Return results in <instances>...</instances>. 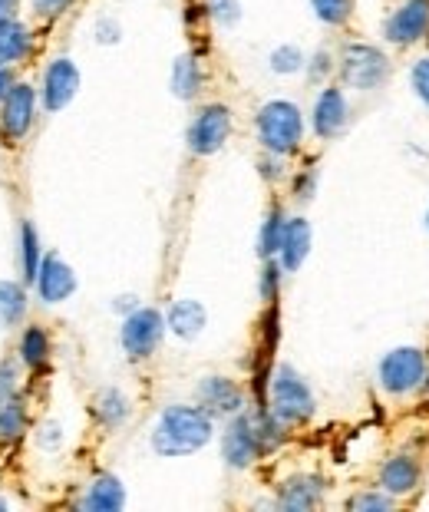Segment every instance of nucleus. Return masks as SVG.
Wrapping results in <instances>:
<instances>
[{
	"label": "nucleus",
	"instance_id": "nucleus-1",
	"mask_svg": "<svg viewBox=\"0 0 429 512\" xmlns=\"http://www.w3.org/2000/svg\"><path fill=\"white\" fill-rule=\"evenodd\" d=\"M284 423L274 417L271 410H255V413H235V420L228 423L225 440H222V456L231 470H248L251 463L274 450L284 440Z\"/></svg>",
	"mask_w": 429,
	"mask_h": 512
},
{
	"label": "nucleus",
	"instance_id": "nucleus-2",
	"mask_svg": "<svg viewBox=\"0 0 429 512\" xmlns=\"http://www.w3.org/2000/svg\"><path fill=\"white\" fill-rule=\"evenodd\" d=\"M212 417L202 407H165L152 430V450L159 456H189L212 440Z\"/></svg>",
	"mask_w": 429,
	"mask_h": 512
},
{
	"label": "nucleus",
	"instance_id": "nucleus-3",
	"mask_svg": "<svg viewBox=\"0 0 429 512\" xmlns=\"http://www.w3.org/2000/svg\"><path fill=\"white\" fill-rule=\"evenodd\" d=\"M304 136V119L301 110L288 100H271L261 106L258 113V139L261 146L274 152V156H288L301 146Z\"/></svg>",
	"mask_w": 429,
	"mask_h": 512
},
{
	"label": "nucleus",
	"instance_id": "nucleus-4",
	"mask_svg": "<svg viewBox=\"0 0 429 512\" xmlns=\"http://www.w3.org/2000/svg\"><path fill=\"white\" fill-rule=\"evenodd\" d=\"M271 413L278 417L284 427L291 423H304L314 417V394L311 387L304 384V377L297 374L294 367L281 364L274 370L271 380Z\"/></svg>",
	"mask_w": 429,
	"mask_h": 512
},
{
	"label": "nucleus",
	"instance_id": "nucleus-5",
	"mask_svg": "<svg viewBox=\"0 0 429 512\" xmlns=\"http://www.w3.org/2000/svg\"><path fill=\"white\" fill-rule=\"evenodd\" d=\"M387 73L390 60L370 43H347L344 53H340V76H344L350 90H377L387 80Z\"/></svg>",
	"mask_w": 429,
	"mask_h": 512
},
{
	"label": "nucleus",
	"instance_id": "nucleus-6",
	"mask_svg": "<svg viewBox=\"0 0 429 512\" xmlns=\"http://www.w3.org/2000/svg\"><path fill=\"white\" fill-rule=\"evenodd\" d=\"M165 334V318L156 308H136L123 321V331H119V341H123V351L132 361H142V357H152V351L162 344Z\"/></svg>",
	"mask_w": 429,
	"mask_h": 512
},
{
	"label": "nucleus",
	"instance_id": "nucleus-7",
	"mask_svg": "<svg viewBox=\"0 0 429 512\" xmlns=\"http://www.w3.org/2000/svg\"><path fill=\"white\" fill-rule=\"evenodd\" d=\"M426 377V354L416 347H396L380 361V384L390 394H410Z\"/></svg>",
	"mask_w": 429,
	"mask_h": 512
},
{
	"label": "nucleus",
	"instance_id": "nucleus-8",
	"mask_svg": "<svg viewBox=\"0 0 429 512\" xmlns=\"http://www.w3.org/2000/svg\"><path fill=\"white\" fill-rule=\"evenodd\" d=\"M76 93H80V70L70 57H57L47 63L43 70V83H40V103L47 113H60L66 110Z\"/></svg>",
	"mask_w": 429,
	"mask_h": 512
},
{
	"label": "nucleus",
	"instance_id": "nucleus-9",
	"mask_svg": "<svg viewBox=\"0 0 429 512\" xmlns=\"http://www.w3.org/2000/svg\"><path fill=\"white\" fill-rule=\"evenodd\" d=\"M231 133V110L222 103H212L205 110H198V116L189 126V149L195 156H215L225 146V139Z\"/></svg>",
	"mask_w": 429,
	"mask_h": 512
},
{
	"label": "nucleus",
	"instance_id": "nucleus-10",
	"mask_svg": "<svg viewBox=\"0 0 429 512\" xmlns=\"http://www.w3.org/2000/svg\"><path fill=\"white\" fill-rule=\"evenodd\" d=\"M37 119V90L30 83H14L7 100L0 103V126H4L7 139H24Z\"/></svg>",
	"mask_w": 429,
	"mask_h": 512
},
{
	"label": "nucleus",
	"instance_id": "nucleus-11",
	"mask_svg": "<svg viewBox=\"0 0 429 512\" xmlns=\"http://www.w3.org/2000/svg\"><path fill=\"white\" fill-rule=\"evenodd\" d=\"M33 285H37V294L43 304H63L66 298H73L76 291V275L73 268L66 265L60 255L47 252L40 258V268H37V278H33Z\"/></svg>",
	"mask_w": 429,
	"mask_h": 512
},
{
	"label": "nucleus",
	"instance_id": "nucleus-12",
	"mask_svg": "<svg viewBox=\"0 0 429 512\" xmlns=\"http://www.w3.org/2000/svg\"><path fill=\"white\" fill-rule=\"evenodd\" d=\"M198 407H202L208 417H235V413L245 410V394L235 380L228 377H205L195 390Z\"/></svg>",
	"mask_w": 429,
	"mask_h": 512
},
{
	"label": "nucleus",
	"instance_id": "nucleus-13",
	"mask_svg": "<svg viewBox=\"0 0 429 512\" xmlns=\"http://www.w3.org/2000/svg\"><path fill=\"white\" fill-rule=\"evenodd\" d=\"M429 30V0H406L396 14L383 24V34L390 43H416Z\"/></svg>",
	"mask_w": 429,
	"mask_h": 512
},
{
	"label": "nucleus",
	"instance_id": "nucleus-14",
	"mask_svg": "<svg viewBox=\"0 0 429 512\" xmlns=\"http://www.w3.org/2000/svg\"><path fill=\"white\" fill-rule=\"evenodd\" d=\"M344 126H347V96L334 90V86H327L314 103V133L321 139H334L344 133Z\"/></svg>",
	"mask_w": 429,
	"mask_h": 512
},
{
	"label": "nucleus",
	"instance_id": "nucleus-15",
	"mask_svg": "<svg viewBox=\"0 0 429 512\" xmlns=\"http://www.w3.org/2000/svg\"><path fill=\"white\" fill-rule=\"evenodd\" d=\"M307 252H311V225H307V219H291V222H284L281 245H278L281 268H284V271H297V268L304 265Z\"/></svg>",
	"mask_w": 429,
	"mask_h": 512
},
{
	"label": "nucleus",
	"instance_id": "nucleus-16",
	"mask_svg": "<svg viewBox=\"0 0 429 512\" xmlns=\"http://www.w3.org/2000/svg\"><path fill=\"white\" fill-rule=\"evenodd\" d=\"M33 50V34L30 27L24 24L20 17H10L0 24V63H7V67H17V63H24Z\"/></svg>",
	"mask_w": 429,
	"mask_h": 512
},
{
	"label": "nucleus",
	"instance_id": "nucleus-17",
	"mask_svg": "<svg viewBox=\"0 0 429 512\" xmlns=\"http://www.w3.org/2000/svg\"><path fill=\"white\" fill-rule=\"evenodd\" d=\"M80 506L90 512H116L126 506V489L116 476L103 473L86 486V496L80 499Z\"/></svg>",
	"mask_w": 429,
	"mask_h": 512
},
{
	"label": "nucleus",
	"instance_id": "nucleus-18",
	"mask_svg": "<svg viewBox=\"0 0 429 512\" xmlns=\"http://www.w3.org/2000/svg\"><path fill=\"white\" fill-rule=\"evenodd\" d=\"M205 321H208L205 304L192 301V298L175 301L169 308V318H165V324L172 328V334L182 337V341H195V337L205 331Z\"/></svg>",
	"mask_w": 429,
	"mask_h": 512
},
{
	"label": "nucleus",
	"instance_id": "nucleus-19",
	"mask_svg": "<svg viewBox=\"0 0 429 512\" xmlns=\"http://www.w3.org/2000/svg\"><path fill=\"white\" fill-rule=\"evenodd\" d=\"M30 413L20 390H0V440L17 443L27 433Z\"/></svg>",
	"mask_w": 429,
	"mask_h": 512
},
{
	"label": "nucleus",
	"instance_id": "nucleus-20",
	"mask_svg": "<svg viewBox=\"0 0 429 512\" xmlns=\"http://www.w3.org/2000/svg\"><path fill=\"white\" fill-rule=\"evenodd\" d=\"M324 496V483L317 476H297L291 483H284L281 496H278V506L288 509V512H307L321 503Z\"/></svg>",
	"mask_w": 429,
	"mask_h": 512
},
{
	"label": "nucleus",
	"instance_id": "nucleus-21",
	"mask_svg": "<svg viewBox=\"0 0 429 512\" xmlns=\"http://www.w3.org/2000/svg\"><path fill=\"white\" fill-rule=\"evenodd\" d=\"M416 479H420V466H416L410 456H393L380 470V486H383V493H390V496L410 493L416 486Z\"/></svg>",
	"mask_w": 429,
	"mask_h": 512
},
{
	"label": "nucleus",
	"instance_id": "nucleus-22",
	"mask_svg": "<svg viewBox=\"0 0 429 512\" xmlns=\"http://www.w3.org/2000/svg\"><path fill=\"white\" fill-rule=\"evenodd\" d=\"M27 288L24 281H0V328L10 331L27 318Z\"/></svg>",
	"mask_w": 429,
	"mask_h": 512
},
{
	"label": "nucleus",
	"instance_id": "nucleus-23",
	"mask_svg": "<svg viewBox=\"0 0 429 512\" xmlns=\"http://www.w3.org/2000/svg\"><path fill=\"white\" fill-rule=\"evenodd\" d=\"M93 413H96V420L103 423L106 430H116V427H123V423L129 420V400H126L123 390L106 387V390H99V394H96Z\"/></svg>",
	"mask_w": 429,
	"mask_h": 512
},
{
	"label": "nucleus",
	"instance_id": "nucleus-24",
	"mask_svg": "<svg viewBox=\"0 0 429 512\" xmlns=\"http://www.w3.org/2000/svg\"><path fill=\"white\" fill-rule=\"evenodd\" d=\"M172 93L179 96V100H195V96L202 93V63H198L192 53H185V57L175 60Z\"/></svg>",
	"mask_w": 429,
	"mask_h": 512
},
{
	"label": "nucleus",
	"instance_id": "nucleus-25",
	"mask_svg": "<svg viewBox=\"0 0 429 512\" xmlns=\"http://www.w3.org/2000/svg\"><path fill=\"white\" fill-rule=\"evenodd\" d=\"M17 357L20 364L30 367V370H40L43 364L50 361V334L43 328H27L24 334H20V344H17Z\"/></svg>",
	"mask_w": 429,
	"mask_h": 512
},
{
	"label": "nucleus",
	"instance_id": "nucleus-26",
	"mask_svg": "<svg viewBox=\"0 0 429 512\" xmlns=\"http://www.w3.org/2000/svg\"><path fill=\"white\" fill-rule=\"evenodd\" d=\"M40 235H37V228H33L30 222L20 225V268H24V281H30L33 285V278H37V268H40Z\"/></svg>",
	"mask_w": 429,
	"mask_h": 512
},
{
	"label": "nucleus",
	"instance_id": "nucleus-27",
	"mask_svg": "<svg viewBox=\"0 0 429 512\" xmlns=\"http://www.w3.org/2000/svg\"><path fill=\"white\" fill-rule=\"evenodd\" d=\"M281 232H284V212H281V209H271V212H268V219L261 222V235H258V255H261V258L278 255Z\"/></svg>",
	"mask_w": 429,
	"mask_h": 512
},
{
	"label": "nucleus",
	"instance_id": "nucleus-28",
	"mask_svg": "<svg viewBox=\"0 0 429 512\" xmlns=\"http://www.w3.org/2000/svg\"><path fill=\"white\" fill-rule=\"evenodd\" d=\"M271 70L274 73H281V76H288V73H297L304 67V53L301 47H294V43H281L278 50H271Z\"/></svg>",
	"mask_w": 429,
	"mask_h": 512
},
{
	"label": "nucleus",
	"instance_id": "nucleus-29",
	"mask_svg": "<svg viewBox=\"0 0 429 512\" xmlns=\"http://www.w3.org/2000/svg\"><path fill=\"white\" fill-rule=\"evenodd\" d=\"M311 7H314V14L324 20V24L340 27L350 17V7H354V0H311Z\"/></svg>",
	"mask_w": 429,
	"mask_h": 512
},
{
	"label": "nucleus",
	"instance_id": "nucleus-30",
	"mask_svg": "<svg viewBox=\"0 0 429 512\" xmlns=\"http://www.w3.org/2000/svg\"><path fill=\"white\" fill-rule=\"evenodd\" d=\"M208 14L215 17V24L235 27L241 20V4L238 0H208Z\"/></svg>",
	"mask_w": 429,
	"mask_h": 512
},
{
	"label": "nucleus",
	"instance_id": "nucleus-31",
	"mask_svg": "<svg viewBox=\"0 0 429 512\" xmlns=\"http://www.w3.org/2000/svg\"><path fill=\"white\" fill-rule=\"evenodd\" d=\"M60 443H63V427L57 420H43L37 430V446L40 450H57Z\"/></svg>",
	"mask_w": 429,
	"mask_h": 512
},
{
	"label": "nucleus",
	"instance_id": "nucleus-32",
	"mask_svg": "<svg viewBox=\"0 0 429 512\" xmlns=\"http://www.w3.org/2000/svg\"><path fill=\"white\" fill-rule=\"evenodd\" d=\"M278 288H281V265L278 261H268V265H264V275H261V298L271 301L274 294H278Z\"/></svg>",
	"mask_w": 429,
	"mask_h": 512
},
{
	"label": "nucleus",
	"instance_id": "nucleus-33",
	"mask_svg": "<svg viewBox=\"0 0 429 512\" xmlns=\"http://www.w3.org/2000/svg\"><path fill=\"white\" fill-rule=\"evenodd\" d=\"M93 34H96L99 43H106V47H109V43H119V37H123V27H119V20H113V17H99Z\"/></svg>",
	"mask_w": 429,
	"mask_h": 512
},
{
	"label": "nucleus",
	"instance_id": "nucleus-34",
	"mask_svg": "<svg viewBox=\"0 0 429 512\" xmlns=\"http://www.w3.org/2000/svg\"><path fill=\"white\" fill-rule=\"evenodd\" d=\"M0 390H20V357H7L0 364Z\"/></svg>",
	"mask_w": 429,
	"mask_h": 512
},
{
	"label": "nucleus",
	"instance_id": "nucleus-35",
	"mask_svg": "<svg viewBox=\"0 0 429 512\" xmlns=\"http://www.w3.org/2000/svg\"><path fill=\"white\" fill-rule=\"evenodd\" d=\"M390 506H393V499L390 496H377V493H360V496L350 499V509H357V512H363V509H390Z\"/></svg>",
	"mask_w": 429,
	"mask_h": 512
},
{
	"label": "nucleus",
	"instance_id": "nucleus-36",
	"mask_svg": "<svg viewBox=\"0 0 429 512\" xmlns=\"http://www.w3.org/2000/svg\"><path fill=\"white\" fill-rule=\"evenodd\" d=\"M70 4H73V0H33V14L50 20V17L66 14V10H70Z\"/></svg>",
	"mask_w": 429,
	"mask_h": 512
},
{
	"label": "nucleus",
	"instance_id": "nucleus-37",
	"mask_svg": "<svg viewBox=\"0 0 429 512\" xmlns=\"http://www.w3.org/2000/svg\"><path fill=\"white\" fill-rule=\"evenodd\" d=\"M413 90L420 93L423 103H429V57L413 67Z\"/></svg>",
	"mask_w": 429,
	"mask_h": 512
},
{
	"label": "nucleus",
	"instance_id": "nucleus-38",
	"mask_svg": "<svg viewBox=\"0 0 429 512\" xmlns=\"http://www.w3.org/2000/svg\"><path fill=\"white\" fill-rule=\"evenodd\" d=\"M330 70H334V63H330V53H327V50H317V53H314V60H311V70H307V76H311V83H321Z\"/></svg>",
	"mask_w": 429,
	"mask_h": 512
},
{
	"label": "nucleus",
	"instance_id": "nucleus-39",
	"mask_svg": "<svg viewBox=\"0 0 429 512\" xmlns=\"http://www.w3.org/2000/svg\"><path fill=\"white\" fill-rule=\"evenodd\" d=\"M10 86H14V67H7V63H0V103L7 100Z\"/></svg>",
	"mask_w": 429,
	"mask_h": 512
},
{
	"label": "nucleus",
	"instance_id": "nucleus-40",
	"mask_svg": "<svg viewBox=\"0 0 429 512\" xmlns=\"http://www.w3.org/2000/svg\"><path fill=\"white\" fill-rule=\"evenodd\" d=\"M17 4H20V0H0V24L10 20V17H17Z\"/></svg>",
	"mask_w": 429,
	"mask_h": 512
},
{
	"label": "nucleus",
	"instance_id": "nucleus-41",
	"mask_svg": "<svg viewBox=\"0 0 429 512\" xmlns=\"http://www.w3.org/2000/svg\"><path fill=\"white\" fill-rule=\"evenodd\" d=\"M136 308V298L132 294H126V298H116V311H132Z\"/></svg>",
	"mask_w": 429,
	"mask_h": 512
},
{
	"label": "nucleus",
	"instance_id": "nucleus-42",
	"mask_svg": "<svg viewBox=\"0 0 429 512\" xmlns=\"http://www.w3.org/2000/svg\"><path fill=\"white\" fill-rule=\"evenodd\" d=\"M7 509V499H0V512H4Z\"/></svg>",
	"mask_w": 429,
	"mask_h": 512
}]
</instances>
